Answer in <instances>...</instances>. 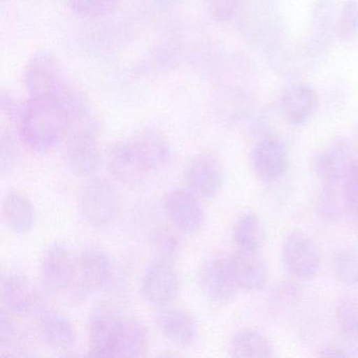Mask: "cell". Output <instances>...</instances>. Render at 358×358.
Returning a JSON list of instances; mask_svg holds the SVG:
<instances>
[{"label":"cell","mask_w":358,"mask_h":358,"mask_svg":"<svg viewBox=\"0 0 358 358\" xmlns=\"http://www.w3.org/2000/svg\"><path fill=\"white\" fill-rule=\"evenodd\" d=\"M89 110L87 98L72 85L58 96L30 97L17 123L20 138L32 150L48 152L66 137L73 121Z\"/></svg>","instance_id":"6da1fadb"},{"label":"cell","mask_w":358,"mask_h":358,"mask_svg":"<svg viewBox=\"0 0 358 358\" xmlns=\"http://www.w3.org/2000/svg\"><path fill=\"white\" fill-rule=\"evenodd\" d=\"M66 164L74 175L87 177L100 165L98 148V124L91 112L75 121L69 129Z\"/></svg>","instance_id":"7a4b0ae2"},{"label":"cell","mask_w":358,"mask_h":358,"mask_svg":"<svg viewBox=\"0 0 358 358\" xmlns=\"http://www.w3.org/2000/svg\"><path fill=\"white\" fill-rule=\"evenodd\" d=\"M22 81L30 97L58 96L71 85L58 60L47 51H37L31 56Z\"/></svg>","instance_id":"3957f363"},{"label":"cell","mask_w":358,"mask_h":358,"mask_svg":"<svg viewBox=\"0 0 358 358\" xmlns=\"http://www.w3.org/2000/svg\"><path fill=\"white\" fill-rule=\"evenodd\" d=\"M78 206L83 219L93 226L110 225L119 209V198L114 186L101 178H95L83 186Z\"/></svg>","instance_id":"277c9868"},{"label":"cell","mask_w":358,"mask_h":358,"mask_svg":"<svg viewBox=\"0 0 358 358\" xmlns=\"http://www.w3.org/2000/svg\"><path fill=\"white\" fill-rule=\"evenodd\" d=\"M282 259L289 274L296 280L315 278L322 265V255L317 244L308 234L292 232L282 244Z\"/></svg>","instance_id":"5b68a950"},{"label":"cell","mask_w":358,"mask_h":358,"mask_svg":"<svg viewBox=\"0 0 358 358\" xmlns=\"http://www.w3.org/2000/svg\"><path fill=\"white\" fill-rule=\"evenodd\" d=\"M179 290V275L171 259L161 257L146 267L141 278V293L150 305L165 307L177 297Z\"/></svg>","instance_id":"8992f818"},{"label":"cell","mask_w":358,"mask_h":358,"mask_svg":"<svg viewBox=\"0 0 358 358\" xmlns=\"http://www.w3.org/2000/svg\"><path fill=\"white\" fill-rule=\"evenodd\" d=\"M251 158L255 173L266 183L278 181L288 169V148L276 136H264L257 140L253 146Z\"/></svg>","instance_id":"52a82bcc"},{"label":"cell","mask_w":358,"mask_h":358,"mask_svg":"<svg viewBox=\"0 0 358 358\" xmlns=\"http://www.w3.org/2000/svg\"><path fill=\"white\" fill-rule=\"evenodd\" d=\"M356 160L351 142L339 138L327 144L318 152L314 167L324 183H341L349 175Z\"/></svg>","instance_id":"ba28073f"},{"label":"cell","mask_w":358,"mask_h":358,"mask_svg":"<svg viewBox=\"0 0 358 358\" xmlns=\"http://www.w3.org/2000/svg\"><path fill=\"white\" fill-rule=\"evenodd\" d=\"M201 287L209 301L215 305H229L240 290L230 267L229 259H213L203 266Z\"/></svg>","instance_id":"9c48e42d"},{"label":"cell","mask_w":358,"mask_h":358,"mask_svg":"<svg viewBox=\"0 0 358 358\" xmlns=\"http://www.w3.org/2000/svg\"><path fill=\"white\" fill-rule=\"evenodd\" d=\"M165 211L171 223L184 234H196L204 223V211L196 194L185 188H176L169 192Z\"/></svg>","instance_id":"30bf717a"},{"label":"cell","mask_w":358,"mask_h":358,"mask_svg":"<svg viewBox=\"0 0 358 358\" xmlns=\"http://www.w3.org/2000/svg\"><path fill=\"white\" fill-rule=\"evenodd\" d=\"M123 322L120 318L99 312L90 324V356L116 357L122 333Z\"/></svg>","instance_id":"8fae6325"},{"label":"cell","mask_w":358,"mask_h":358,"mask_svg":"<svg viewBox=\"0 0 358 358\" xmlns=\"http://www.w3.org/2000/svg\"><path fill=\"white\" fill-rule=\"evenodd\" d=\"M185 179L196 196L213 199L219 194L223 183V171L219 161L210 155L192 159L186 169Z\"/></svg>","instance_id":"7c38bea8"},{"label":"cell","mask_w":358,"mask_h":358,"mask_svg":"<svg viewBox=\"0 0 358 358\" xmlns=\"http://www.w3.org/2000/svg\"><path fill=\"white\" fill-rule=\"evenodd\" d=\"M3 299L10 312L26 315L38 309L41 299L24 274L10 271L3 276Z\"/></svg>","instance_id":"4fadbf2b"},{"label":"cell","mask_w":358,"mask_h":358,"mask_svg":"<svg viewBox=\"0 0 358 358\" xmlns=\"http://www.w3.org/2000/svg\"><path fill=\"white\" fill-rule=\"evenodd\" d=\"M318 103L317 94L310 85L297 83L285 91L280 106L288 122L295 127H301L314 116Z\"/></svg>","instance_id":"5bb4252c"},{"label":"cell","mask_w":358,"mask_h":358,"mask_svg":"<svg viewBox=\"0 0 358 358\" xmlns=\"http://www.w3.org/2000/svg\"><path fill=\"white\" fill-rule=\"evenodd\" d=\"M127 142L148 173L166 164L171 156L166 140L155 129H144Z\"/></svg>","instance_id":"9a60e30c"},{"label":"cell","mask_w":358,"mask_h":358,"mask_svg":"<svg viewBox=\"0 0 358 358\" xmlns=\"http://www.w3.org/2000/svg\"><path fill=\"white\" fill-rule=\"evenodd\" d=\"M41 276L49 290L62 291L70 286L74 265L64 245L54 244L48 249L41 265Z\"/></svg>","instance_id":"2e32d148"},{"label":"cell","mask_w":358,"mask_h":358,"mask_svg":"<svg viewBox=\"0 0 358 358\" xmlns=\"http://www.w3.org/2000/svg\"><path fill=\"white\" fill-rule=\"evenodd\" d=\"M81 282L89 290H103L114 278V265L108 253L99 248H87L81 253Z\"/></svg>","instance_id":"e0dca14e"},{"label":"cell","mask_w":358,"mask_h":358,"mask_svg":"<svg viewBox=\"0 0 358 358\" xmlns=\"http://www.w3.org/2000/svg\"><path fill=\"white\" fill-rule=\"evenodd\" d=\"M156 322L162 334L180 347H189L198 336L196 322L183 310L162 309L157 314Z\"/></svg>","instance_id":"ac0fdd59"},{"label":"cell","mask_w":358,"mask_h":358,"mask_svg":"<svg viewBox=\"0 0 358 358\" xmlns=\"http://www.w3.org/2000/svg\"><path fill=\"white\" fill-rule=\"evenodd\" d=\"M230 267L238 288L248 292L262 290L268 280L266 264L257 252L238 251L229 259Z\"/></svg>","instance_id":"d6986e66"},{"label":"cell","mask_w":358,"mask_h":358,"mask_svg":"<svg viewBox=\"0 0 358 358\" xmlns=\"http://www.w3.org/2000/svg\"><path fill=\"white\" fill-rule=\"evenodd\" d=\"M108 169L117 180L129 185L141 183L148 173L127 141L116 144L110 150Z\"/></svg>","instance_id":"ffe728a7"},{"label":"cell","mask_w":358,"mask_h":358,"mask_svg":"<svg viewBox=\"0 0 358 358\" xmlns=\"http://www.w3.org/2000/svg\"><path fill=\"white\" fill-rule=\"evenodd\" d=\"M41 335L50 347L69 350L76 343V331L68 317L58 312L48 311L41 316Z\"/></svg>","instance_id":"44dd1931"},{"label":"cell","mask_w":358,"mask_h":358,"mask_svg":"<svg viewBox=\"0 0 358 358\" xmlns=\"http://www.w3.org/2000/svg\"><path fill=\"white\" fill-rule=\"evenodd\" d=\"M3 217L10 230L15 234H26L34 224V207L22 194L10 192L3 200Z\"/></svg>","instance_id":"7402d4cb"},{"label":"cell","mask_w":358,"mask_h":358,"mask_svg":"<svg viewBox=\"0 0 358 358\" xmlns=\"http://www.w3.org/2000/svg\"><path fill=\"white\" fill-rule=\"evenodd\" d=\"M230 355L234 357H271L273 347L269 339L257 330L244 329L232 337Z\"/></svg>","instance_id":"603a6c76"},{"label":"cell","mask_w":358,"mask_h":358,"mask_svg":"<svg viewBox=\"0 0 358 358\" xmlns=\"http://www.w3.org/2000/svg\"><path fill=\"white\" fill-rule=\"evenodd\" d=\"M336 324L339 341L350 350L352 356H358V301L343 299L337 306Z\"/></svg>","instance_id":"cb8c5ba5"},{"label":"cell","mask_w":358,"mask_h":358,"mask_svg":"<svg viewBox=\"0 0 358 358\" xmlns=\"http://www.w3.org/2000/svg\"><path fill=\"white\" fill-rule=\"evenodd\" d=\"M265 240V230L259 217L255 213L243 215L234 229V242L241 252H257Z\"/></svg>","instance_id":"d4e9b609"},{"label":"cell","mask_w":358,"mask_h":358,"mask_svg":"<svg viewBox=\"0 0 358 358\" xmlns=\"http://www.w3.org/2000/svg\"><path fill=\"white\" fill-rule=\"evenodd\" d=\"M148 349V336L145 328L135 320L123 322L119 343V357H143Z\"/></svg>","instance_id":"484cf974"},{"label":"cell","mask_w":358,"mask_h":358,"mask_svg":"<svg viewBox=\"0 0 358 358\" xmlns=\"http://www.w3.org/2000/svg\"><path fill=\"white\" fill-rule=\"evenodd\" d=\"M341 183H324L317 200V213L324 221L335 222L345 213L343 188L339 190Z\"/></svg>","instance_id":"4316f807"},{"label":"cell","mask_w":358,"mask_h":358,"mask_svg":"<svg viewBox=\"0 0 358 358\" xmlns=\"http://www.w3.org/2000/svg\"><path fill=\"white\" fill-rule=\"evenodd\" d=\"M333 271L339 282L347 286L358 285V251L339 249L333 257Z\"/></svg>","instance_id":"83f0119b"},{"label":"cell","mask_w":358,"mask_h":358,"mask_svg":"<svg viewBox=\"0 0 358 358\" xmlns=\"http://www.w3.org/2000/svg\"><path fill=\"white\" fill-rule=\"evenodd\" d=\"M314 34L324 38H333V33L336 32L335 22V6L333 0H318L312 16Z\"/></svg>","instance_id":"f1b7e54d"},{"label":"cell","mask_w":358,"mask_h":358,"mask_svg":"<svg viewBox=\"0 0 358 358\" xmlns=\"http://www.w3.org/2000/svg\"><path fill=\"white\" fill-rule=\"evenodd\" d=\"M336 34L343 43H351L358 36L357 0H345L336 22Z\"/></svg>","instance_id":"f546056e"},{"label":"cell","mask_w":358,"mask_h":358,"mask_svg":"<svg viewBox=\"0 0 358 358\" xmlns=\"http://www.w3.org/2000/svg\"><path fill=\"white\" fill-rule=\"evenodd\" d=\"M119 0H69L71 10L77 15L99 18L110 15L118 7Z\"/></svg>","instance_id":"4dcf8cb0"},{"label":"cell","mask_w":358,"mask_h":358,"mask_svg":"<svg viewBox=\"0 0 358 358\" xmlns=\"http://www.w3.org/2000/svg\"><path fill=\"white\" fill-rule=\"evenodd\" d=\"M345 213L358 228V160L355 161L349 175L343 181Z\"/></svg>","instance_id":"1f68e13d"},{"label":"cell","mask_w":358,"mask_h":358,"mask_svg":"<svg viewBox=\"0 0 358 358\" xmlns=\"http://www.w3.org/2000/svg\"><path fill=\"white\" fill-rule=\"evenodd\" d=\"M301 299V289L291 282L278 285L270 295V303L274 307H291L296 305Z\"/></svg>","instance_id":"d6a6232c"},{"label":"cell","mask_w":358,"mask_h":358,"mask_svg":"<svg viewBox=\"0 0 358 358\" xmlns=\"http://www.w3.org/2000/svg\"><path fill=\"white\" fill-rule=\"evenodd\" d=\"M18 145L15 138L7 131L1 133V155H0V166L1 171H9L17 160Z\"/></svg>","instance_id":"836d02e7"},{"label":"cell","mask_w":358,"mask_h":358,"mask_svg":"<svg viewBox=\"0 0 358 358\" xmlns=\"http://www.w3.org/2000/svg\"><path fill=\"white\" fill-rule=\"evenodd\" d=\"M241 0H211V12L217 22H225L236 15Z\"/></svg>","instance_id":"e575fe53"},{"label":"cell","mask_w":358,"mask_h":358,"mask_svg":"<svg viewBox=\"0 0 358 358\" xmlns=\"http://www.w3.org/2000/svg\"><path fill=\"white\" fill-rule=\"evenodd\" d=\"M156 243L159 250H161L166 259L175 255L179 249V240L173 234H169V231H161V234H158Z\"/></svg>","instance_id":"d590c367"},{"label":"cell","mask_w":358,"mask_h":358,"mask_svg":"<svg viewBox=\"0 0 358 358\" xmlns=\"http://www.w3.org/2000/svg\"><path fill=\"white\" fill-rule=\"evenodd\" d=\"M0 108H1L3 114L5 115L10 121H14V122L18 123L22 106H18V104L16 103L15 99H14L9 93H6V92L1 93Z\"/></svg>","instance_id":"8d00e7d4"},{"label":"cell","mask_w":358,"mask_h":358,"mask_svg":"<svg viewBox=\"0 0 358 358\" xmlns=\"http://www.w3.org/2000/svg\"><path fill=\"white\" fill-rule=\"evenodd\" d=\"M15 335V327L10 318L9 313L3 310L0 317V343L3 345H9Z\"/></svg>","instance_id":"74e56055"},{"label":"cell","mask_w":358,"mask_h":358,"mask_svg":"<svg viewBox=\"0 0 358 358\" xmlns=\"http://www.w3.org/2000/svg\"><path fill=\"white\" fill-rule=\"evenodd\" d=\"M318 352H320V356H336V357L352 356L350 350L339 339L337 341L324 343Z\"/></svg>","instance_id":"f35d334b"},{"label":"cell","mask_w":358,"mask_h":358,"mask_svg":"<svg viewBox=\"0 0 358 358\" xmlns=\"http://www.w3.org/2000/svg\"><path fill=\"white\" fill-rule=\"evenodd\" d=\"M7 1H9V0H1V3H7Z\"/></svg>","instance_id":"ab89813d"}]
</instances>
